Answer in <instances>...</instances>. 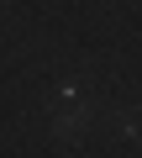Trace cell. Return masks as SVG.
I'll list each match as a JSON object with an SVG mask.
<instances>
[{
	"label": "cell",
	"mask_w": 142,
	"mask_h": 158,
	"mask_svg": "<svg viewBox=\"0 0 142 158\" xmlns=\"http://www.w3.org/2000/svg\"><path fill=\"white\" fill-rule=\"evenodd\" d=\"M90 100H84V90L79 85H58L53 90V132L63 137V142H79L84 132H90Z\"/></svg>",
	"instance_id": "obj_1"
}]
</instances>
